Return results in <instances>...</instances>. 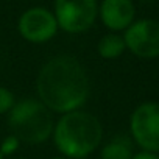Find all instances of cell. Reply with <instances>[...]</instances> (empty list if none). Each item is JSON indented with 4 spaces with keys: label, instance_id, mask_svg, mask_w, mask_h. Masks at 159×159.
Masks as SVG:
<instances>
[{
    "label": "cell",
    "instance_id": "6",
    "mask_svg": "<svg viewBox=\"0 0 159 159\" xmlns=\"http://www.w3.org/2000/svg\"><path fill=\"white\" fill-rule=\"evenodd\" d=\"M20 36L33 44H42L50 41L58 31V22L52 11L42 7H34L27 10L17 24Z\"/></svg>",
    "mask_w": 159,
    "mask_h": 159
},
{
    "label": "cell",
    "instance_id": "13",
    "mask_svg": "<svg viewBox=\"0 0 159 159\" xmlns=\"http://www.w3.org/2000/svg\"><path fill=\"white\" fill-rule=\"evenodd\" d=\"M131 159H159V156H156L151 151H142V153H137L136 156H133Z\"/></svg>",
    "mask_w": 159,
    "mask_h": 159
},
{
    "label": "cell",
    "instance_id": "9",
    "mask_svg": "<svg viewBox=\"0 0 159 159\" xmlns=\"http://www.w3.org/2000/svg\"><path fill=\"white\" fill-rule=\"evenodd\" d=\"M133 143L126 136H117L102 150V159H131Z\"/></svg>",
    "mask_w": 159,
    "mask_h": 159
},
{
    "label": "cell",
    "instance_id": "1",
    "mask_svg": "<svg viewBox=\"0 0 159 159\" xmlns=\"http://www.w3.org/2000/svg\"><path fill=\"white\" fill-rule=\"evenodd\" d=\"M39 100L55 112H70L83 106L91 84L86 69L76 58L59 55L47 61L36 80Z\"/></svg>",
    "mask_w": 159,
    "mask_h": 159
},
{
    "label": "cell",
    "instance_id": "15",
    "mask_svg": "<svg viewBox=\"0 0 159 159\" xmlns=\"http://www.w3.org/2000/svg\"><path fill=\"white\" fill-rule=\"evenodd\" d=\"M53 159H62V157H53Z\"/></svg>",
    "mask_w": 159,
    "mask_h": 159
},
{
    "label": "cell",
    "instance_id": "11",
    "mask_svg": "<svg viewBox=\"0 0 159 159\" xmlns=\"http://www.w3.org/2000/svg\"><path fill=\"white\" fill-rule=\"evenodd\" d=\"M14 95L7 88L0 86V114H7L14 106Z\"/></svg>",
    "mask_w": 159,
    "mask_h": 159
},
{
    "label": "cell",
    "instance_id": "10",
    "mask_svg": "<svg viewBox=\"0 0 159 159\" xmlns=\"http://www.w3.org/2000/svg\"><path fill=\"white\" fill-rule=\"evenodd\" d=\"M125 48L126 45H125L123 36H119V34H106L98 42V53L102 58H106V59H114L120 56L125 52Z\"/></svg>",
    "mask_w": 159,
    "mask_h": 159
},
{
    "label": "cell",
    "instance_id": "3",
    "mask_svg": "<svg viewBox=\"0 0 159 159\" xmlns=\"http://www.w3.org/2000/svg\"><path fill=\"white\" fill-rule=\"evenodd\" d=\"M8 125L13 134L25 143L34 145L45 142L53 133L50 109L34 98H25L8 111Z\"/></svg>",
    "mask_w": 159,
    "mask_h": 159
},
{
    "label": "cell",
    "instance_id": "8",
    "mask_svg": "<svg viewBox=\"0 0 159 159\" xmlns=\"http://www.w3.org/2000/svg\"><path fill=\"white\" fill-rule=\"evenodd\" d=\"M136 8L131 0H103L100 5L102 22L114 31L126 30L134 20Z\"/></svg>",
    "mask_w": 159,
    "mask_h": 159
},
{
    "label": "cell",
    "instance_id": "14",
    "mask_svg": "<svg viewBox=\"0 0 159 159\" xmlns=\"http://www.w3.org/2000/svg\"><path fill=\"white\" fill-rule=\"evenodd\" d=\"M0 159H3V154L2 153H0Z\"/></svg>",
    "mask_w": 159,
    "mask_h": 159
},
{
    "label": "cell",
    "instance_id": "2",
    "mask_svg": "<svg viewBox=\"0 0 159 159\" xmlns=\"http://www.w3.org/2000/svg\"><path fill=\"white\" fill-rule=\"evenodd\" d=\"M103 128L100 120L86 111L64 112L53 126L56 148L69 157L81 159L91 154L102 142Z\"/></svg>",
    "mask_w": 159,
    "mask_h": 159
},
{
    "label": "cell",
    "instance_id": "4",
    "mask_svg": "<svg viewBox=\"0 0 159 159\" xmlns=\"http://www.w3.org/2000/svg\"><path fill=\"white\" fill-rule=\"evenodd\" d=\"M53 14L61 30L76 34L94 25L98 5L97 0H55Z\"/></svg>",
    "mask_w": 159,
    "mask_h": 159
},
{
    "label": "cell",
    "instance_id": "7",
    "mask_svg": "<svg viewBox=\"0 0 159 159\" xmlns=\"http://www.w3.org/2000/svg\"><path fill=\"white\" fill-rule=\"evenodd\" d=\"M126 48L139 58L159 56V22L142 19L133 22L123 36Z\"/></svg>",
    "mask_w": 159,
    "mask_h": 159
},
{
    "label": "cell",
    "instance_id": "12",
    "mask_svg": "<svg viewBox=\"0 0 159 159\" xmlns=\"http://www.w3.org/2000/svg\"><path fill=\"white\" fill-rule=\"evenodd\" d=\"M19 142H20V140H19L14 134L5 137L3 142H2V145H0V153H2V154H13V153L19 148Z\"/></svg>",
    "mask_w": 159,
    "mask_h": 159
},
{
    "label": "cell",
    "instance_id": "5",
    "mask_svg": "<svg viewBox=\"0 0 159 159\" xmlns=\"http://www.w3.org/2000/svg\"><path fill=\"white\" fill-rule=\"evenodd\" d=\"M131 134L134 140L151 153L159 151V103H142L131 116Z\"/></svg>",
    "mask_w": 159,
    "mask_h": 159
}]
</instances>
